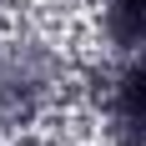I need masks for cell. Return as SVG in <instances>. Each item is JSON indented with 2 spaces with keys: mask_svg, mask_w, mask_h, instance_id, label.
Listing matches in <instances>:
<instances>
[{
  "mask_svg": "<svg viewBox=\"0 0 146 146\" xmlns=\"http://www.w3.org/2000/svg\"><path fill=\"white\" fill-rule=\"evenodd\" d=\"M111 121L131 146L146 141V50H136L121 66L116 86H111Z\"/></svg>",
  "mask_w": 146,
  "mask_h": 146,
  "instance_id": "1",
  "label": "cell"
},
{
  "mask_svg": "<svg viewBox=\"0 0 146 146\" xmlns=\"http://www.w3.org/2000/svg\"><path fill=\"white\" fill-rule=\"evenodd\" d=\"M106 35L116 50H146V0H106Z\"/></svg>",
  "mask_w": 146,
  "mask_h": 146,
  "instance_id": "2",
  "label": "cell"
}]
</instances>
